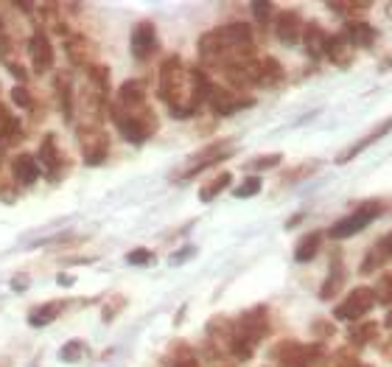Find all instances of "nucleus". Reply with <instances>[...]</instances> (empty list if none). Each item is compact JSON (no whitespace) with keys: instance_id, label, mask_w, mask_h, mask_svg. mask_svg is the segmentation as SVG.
Instances as JSON below:
<instances>
[{"instance_id":"obj_1","label":"nucleus","mask_w":392,"mask_h":367,"mask_svg":"<svg viewBox=\"0 0 392 367\" xmlns=\"http://www.w3.org/2000/svg\"><path fill=\"white\" fill-rule=\"evenodd\" d=\"M160 98L168 104L174 118H191L196 104L191 98V73L180 56H168L160 65Z\"/></svg>"},{"instance_id":"obj_2","label":"nucleus","mask_w":392,"mask_h":367,"mask_svg":"<svg viewBox=\"0 0 392 367\" xmlns=\"http://www.w3.org/2000/svg\"><path fill=\"white\" fill-rule=\"evenodd\" d=\"M269 334V311L264 306H255L249 311H244L238 317V322L233 325V334H230V353L238 361H247L252 356V350L258 348V342Z\"/></svg>"},{"instance_id":"obj_3","label":"nucleus","mask_w":392,"mask_h":367,"mask_svg":"<svg viewBox=\"0 0 392 367\" xmlns=\"http://www.w3.org/2000/svg\"><path fill=\"white\" fill-rule=\"evenodd\" d=\"M107 112L112 115L118 132H121L129 143H135V146L146 143L149 135L157 129V118L149 112V107H143V109H138V112H126V109H121L118 104H112Z\"/></svg>"},{"instance_id":"obj_4","label":"nucleus","mask_w":392,"mask_h":367,"mask_svg":"<svg viewBox=\"0 0 392 367\" xmlns=\"http://www.w3.org/2000/svg\"><path fill=\"white\" fill-rule=\"evenodd\" d=\"M381 213H386V202H381V199L364 202L362 208H356L353 213H347L344 219H339V222L331 227V238H351V235L362 233L364 227H370Z\"/></svg>"},{"instance_id":"obj_5","label":"nucleus","mask_w":392,"mask_h":367,"mask_svg":"<svg viewBox=\"0 0 392 367\" xmlns=\"http://www.w3.org/2000/svg\"><path fill=\"white\" fill-rule=\"evenodd\" d=\"M375 292L373 286H356L351 295H347L336 308H333V317L336 319H344V322H356V319H364L367 311H373L375 306Z\"/></svg>"},{"instance_id":"obj_6","label":"nucleus","mask_w":392,"mask_h":367,"mask_svg":"<svg viewBox=\"0 0 392 367\" xmlns=\"http://www.w3.org/2000/svg\"><path fill=\"white\" fill-rule=\"evenodd\" d=\"M207 104L219 112V115H233L238 109H247L255 104V98L249 96H238L233 87H219V85H213L210 96H207Z\"/></svg>"},{"instance_id":"obj_7","label":"nucleus","mask_w":392,"mask_h":367,"mask_svg":"<svg viewBox=\"0 0 392 367\" xmlns=\"http://www.w3.org/2000/svg\"><path fill=\"white\" fill-rule=\"evenodd\" d=\"M81 151H84V162L87 166H101L110 154V140L99 127L81 129Z\"/></svg>"},{"instance_id":"obj_8","label":"nucleus","mask_w":392,"mask_h":367,"mask_svg":"<svg viewBox=\"0 0 392 367\" xmlns=\"http://www.w3.org/2000/svg\"><path fill=\"white\" fill-rule=\"evenodd\" d=\"M230 149H233V143H230V140H219V143H213V146L202 149V151L196 154V160H194L191 166L183 171V180H188V177H196V174H202L205 169L216 166V162L227 160V157H230Z\"/></svg>"},{"instance_id":"obj_9","label":"nucleus","mask_w":392,"mask_h":367,"mask_svg":"<svg viewBox=\"0 0 392 367\" xmlns=\"http://www.w3.org/2000/svg\"><path fill=\"white\" fill-rule=\"evenodd\" d=\"M28 59L37 73H48L54 67V45L45 31H34L28 39Z\"/></svg>"},{"instance_id":"obj_10","label":"nucleus","mask_w":392,"mask_h":367,"mask_svg":"<svg viewBox=\"0 0 392 367\" xmlns=\"http://www.w3.org/2000/svg\"><path fill=\"white\" fill-rule=\"evenodd\" d=\"M154 48H157V28H154V23H149V20L138 23L132 28V56L146 62L154 54Z\"/></svg>"},{"instance_id":"obj_11","label":"nucleus","mask_w":392,"mask_h":367,"mask_svg":"<svg viewBox=\"0 0 392 367\" xmlns=\"http://www.w3.org/2000/svg\"><path fill=\"white\" fill-rule=\"evenodd\" d=\"M37 162H42V171H45L51 180H59V171H62V154H59V149H56V138H54V135H45V138H42Z\"/></svg>"},{"instance_id":"obj_12","label":"nucleus","mask_w":392,"mask_h":367,"mask_svg":"<svg viewBox=\"0 0 392 367\" xmlns=\"http://www.w3.org/2000/svg\"><path fill=\"white\" fill-rule=\"evenodd\" d=\"M344 39L351 43L353 48H373L375 39H378V31L367 23V20H356V23H344L342 28Z\"/></svg>"},{"instance_id":"obj_13","label":"nucleus","mask_w":392,"mask_h":367,"mask_svg":"<svg viewBox=\"0 0 392 367\" xmlns=\"http://www.w3.org/2000/svg\"><path fill=\"white\" fill-rule=\"evenodd\" d=\"M302 28H306V23H302V17L297 12H283L275 20V34H278V39L283 45H294L302 36Z\"/></svg>"},{"instance_id":"obj_14","label":"nucleus","mask_w":392,"mask_h":367,"mask_svg":"<svg viewBox=\"0 0 392 367\" xmlns=\"http://www.w3.org/2000/svg\"><path fill=\"white\" fill-rule=\"evenodd\" d=\"M118 107L126 112H138L146 107V87L143 81H123L121 90H118Z\"/></svg>"},{"instance_id":"obj_15","label":"nucleus","mask_w":392,"mask_h":367,"mask_svg":"<svg viewBox=\"0 0 392 367\" xmlns=\"http://www.w3.org/2000/svg\"><path fill=\"white\" fill-rule=\"evenodd\" d=\"M389 132H392V118L381 120V124H378V127H375V129H373L370 135H364L362 140H356V143L351 146V149H347L344 154H339V157H336V162H351V160H353V157H359V154H362L364 149H370L373 143H378L381 138H386Z\"/></svg>"},{"instance_id":"obj_16","label":"nucleus","mask_w":392,"mask_h":367,"mask_svg":"<svg viewBox=\"0 0 392 367\" xmlns=\"http://www.w3.org/2000/svg\"><path fill=\"white\" fill-rule=\"evenodd\" d=\"M283 65L278 62V59H272V56H267V59H260L258 65H255V85L258 87H278L280 81H283Z\"/></svg>"},{"instance_id":"obj_17","label":"nucleus","mask_w":392,"mask_h":367,"mask_svg":"<svg viewBox=\"0 0 392 367\" xmlns=\"http://www.w3.org/2000/svg\"><path fill=\"white\" fill-rule=\"evenodd\" d=\"M325 56L333 62V65H339V67H347L353 62V56H356V48L347 43L344 39V34L339 31V34H333V36H328V48H325Z\"/></svg>"},{"instance_id":"obj_18","label":"nucleus","mask_w":392,"mask_h":367,"mask_svg":"<svg viewBox=\"0 0 392 367\" xmlns=\"http://www.w3.org/2000/svg\"><path fill=\"white\" fill-rule=\"evenodd\" d=\"M328 36L331 34H325V28H320L317 23H309L306 28H302V45H306V54L311 56V59H320V56H325V48H328Z\"/></svg>"},{"instance_id":"obj_19","label":"nucleus","mask_w":392,"mask_h":367,"mask_svg":"<svg viewBox=\"0 0 392 367\" xmlns=\"http://www.w3.org/2000/svg\"><path fill=\"white\" fill-rule=\"evenodd\" d=\"M12 171H14V180H17L20 185H34V182L39 180V162H37L34 154L23 151V154H17V157L12 160Z\"/></svg>"},{"instance_id":"obj_20","label":"nucleus","mask_w":392,"mask_h":367,"mask_svg":"<svg viewBox=\"0 0 392 367\" xmlns=\"http://www.w3.org/2000/svg\"><path fill=\"white\" fill-rule=\"evenodd\" d=\"M320 244H322V233H309V235H302L300 244H297V250H294V261L297 264H309L317 258L320 253Z\"/></svg>"},{"instance_id":"obj_21","label":"nucleus","mask_w":392,"mask_h":367,"mask_svg":"<svg viewBox=\"0 0 392 367\" xmlns=\"http://www.w3.org/2000/svg\"><path fill=\"white\" fill-rule=\"evenodd\" d=\"M328 9L347 17V23H356L362 20L364 12H370V3H364V0H342V3H328Z\"/></svg>"},{"instance_id":"obj_22","label":"nucleus","mask_w":392,"mask_h":367,"mask_svg":"<svg viewBox=\"0 0 392 367\" xmlns=\"http://www.w3.org/2000/svg\"><path fill=\"white\" fill-rule=\"evenodd\" d=\"M59 308H62V303L37 306V308L28 314V325H34V328H45V325H51V322L59 317Z\"/></svg>"},{"instance_id":"obj_23","label":"nucleus","mask_w":392,"mask_h":367,"mask_svg":"<svg viewBox=\"0 0 392 367\" xmlns=\"http://www.w3.org/2000/svg\"><path fill=\"white\" fill-rule=\"evenodd\" d=\"M87 78H90V85L96 87V93L101 96V98H107V93H110V67L107 65H87Z\"/></svg>"},{"instance_id":"obj_24","label":"nucleus","mask_w":392,"mask_h":367,"mask_svg":"<svg viewBox=\"0 0 392 367\" xmlns=\"http://www.w3.org/2000/svg\"><path fill=\"white\" fill-rule=\"evenodd\" d=\"M375 331H378V325L370 322V319L367 322H356L351 328V334H347V339H351L353 348H364V345H370L375 339Z\"/></svg>"},{"instance_id":"obj_25","label":"nucleus","mask_w":392,"mask_h":367,"mask_svg":"<svg viewBox=\"0 0 392 367\" xmlns=\"http://www.w3.org/2000/svg\"><path fill=\"white\" fill-rule=\"evenodd\" d=\"M56 98H59V109L65 120H73V87L65 76H56Z\"/></svg>"},{"instance_id":"obj_26","label":"nucleus","mask_w":392,"mask_h":367,"mask_svg":"<svg viewBox=\"0 0 392 367\" xmlns=\"http://www.w3.org/2000/svg\"><path fill=\"white\" fill-rule=\"evenodd\" d=\"M342 283H344V266L339 264V258L331 264V275H328V280L322 283V292H320V297L322 300H331L339 289H342Z\"/></svg>"},{"instance_id":"obj_27","label":"nucleus","mask_w":392,"mask_h":367,"mask_svg":"<svg viewBox=\"0 0 392 367\" xmlns=\"http://www.w3.org/2000/svg\"><path fill=\"white\" fill-rule=\"evenodd\" d=\"M230 180H233L230 174H219V177H213L207 185H202V188H199V199H202V202L216 199V196H219L225 188H230Z\"/></svg>"},{"instance_id":"obj_28","label":"nucleus","mask_w":392,"mask_h":367,"mask_svg":"<svg viewBox=\"0 0 392 367\" xmlns=\"http://www.w3.org/2000/svg\"><path fill=\"white\" fill-rule=\"evenodd\" d=\"M373 292H375V300H378V303L392 306V272H384V275L378 277V283L373 286Z\"/></svg>"},{"instance_id":"obj_29","label":"nucleus","mask_w":392,"mask_h":367,"mask_svg":"<svg viewBox=\"0 0 392 367\" xmlns=\"http://www.w3.org/2000/svg\"><path fill=\"white\" fill-rule=\"evenodd\" d=\"M65 48H68V56H70L73 65H84L87 62V56L81 54V51H87V43H84L81 36H73L70 43H65Z\"/></svg>"},{"instance_id":"obj_30","label":"nucleus","mask_w":392,"mask_h":367,"mask_svg":"<svg viewBox=\"0 0 392 367\" xmlns=\"http://www.w3.org/2000/svg\"><path fill=\"white\" fill-rule=\"evenodd\" d=\"M386 264V258H384V253L378 250V244H375V247L367 253V258L362 261V275H367V272H375L378 266H384Z\"/></svg>"},{"instance_id":"obj_31","label":"nucleus","mask_w":392,"mask_h":367,"mask_svg":"<svg viewBox=\"0 0 392 367\" xmlns=\"http://www.w3.org/2000/svg\"><path fill=\"white\" fill-rule=\"evenodd\" d=\"M260 191V177H247L238 188H236V196L238 199H247V196H255Z\"/></svg>"},{"instance_id":"obj_32","label":"nucleus","mask_w":392,"mask_h":367,"mask_svg":"<svg viewBox=\"0 0 392 367\" xmlns=\"http://www.w3.org/2000/svg\"><path fill=\"white\" fill-rule=\"evenodd\" d=\"M84 350H87V348H84V342L73 339V342H68V345L62 348V361H79Z\"/></svg>"},{"instance_id":"obj_33","label":"nucleus","mask_w":392,"mask_h":367,"mask_svg":"<svg viewBox=\"0 0 392 367\" xmlns=\"http://www.w3.org/2000/svg\"><path fill=\"white\" fill-rule=\"evenodd\" d=\"M280 162V154H269V157H258V160H249L247 169L249 171H260V169H275Z\"/></svg>"},{"instance_id":"obj_34","label":"nucleus","mask_w":392,"mask_h":367,"mask_svg":"<svg viewBox=\"0 0 392 367\" xmlns=\"http://www.w3.org/2000/svg\"><path fill=\"white\" fill-rule=\"evenodd\" d=\"M126 261L132 264V266H143V264H152L154 261V253L152 250H132L126 255Z\"/></svg>"},{"instance_id":"obj_35","label":"nucleus","mask_w":392,"mask_h":367,"mask_svg":"<svg viewBox=\"0 0 392 367\" xmlns=\"http://www.w3.org/2000/svg\"><path fill=\"white\" fill-rule=\"evenodd\" d=\"M171 367H199V359L194 356V350H188V348H185L180 356H174Z\"/></svg>"},{"instance_id":"obj_36","label":"nucleus","mask_w":392,"mask_h":367,"mask_svg":"<svg viewBox=\"0 0 392 367\" xmlns=\"http://www.w3.org/2000/svg\"><path fill=\"white\" fill-rule=\"evenodd\" d=\"M252 14H255V20L258 23H269V17H272V3H252Z\"/></svg>"},{"instance_id":"obj_37","label":"nucleus","mask_w":392,"mask_h":367,"mask_svg":"<svg viewBox=\"0 0 392 367\" xmlns=\"http://www.w3.org/2000/svg\"><path fill=\"white\" fill-rule=\"evenodd\" d=\"M12 98H14V104H20L23 109L31 107V96H28V87H25V85H17V87L12 90Z\"/></svg>"},{"instance_id":"obj_38","label":"nucleus","mask_w":392,"mask_h":367,"mask_svg":"<svg viewBox=\"0 0 392 367\" xmlns=\"http://www.w3.org/2000/svg\"><path fill=\"white\" fill-rule=\"evenodd\" d=\"M378 250L384 253V258H392V230L378 241Z\"/></svg>"},{"instance_id":"obj_39","label":"nucleus","mask_w":392,"mask_h":367,"mask_svg":"<svg viewBox=\"0 0 392 367\" xmlns=\"http://www.w3.org/2000/svg\"><path fill=\"white\" fill-rule=\"evenodd\" d=\"M194 253H196L194 247H185V250H180V253H174V255H171V264H183V261H185V258H191Z\"/></svg>"},{"instance_id":"obj_40","label":"nucleus","mask_w":392,"mask_h":367,"mask_svg":"<svg viewBox=\"0 0 392 367\" xmlns=\"http://www.w3.org/2000/svg\"><path fill=\"white\" fill-rule=\"evenodd\" d=\"M12 286H14V292H23V289L28 286V277H25V275H23V277H14V280H12Z\"/></svg>"},{"instance_id":"obj_41","label":"nucleus","mask_w":392,"mask_h":367,"mask_svg":"<svg viewBox=\"0 0 392 367\" xmlns=\"http://www.w3.org/2000/svg\"><path fill=\"white\" fill-rule=\"evenodd\" d=\"M384 356L392 361V337H389V339H386V345H384Z\"/></svg>"},{"instance_id":"obj_42","label":"nucleus","mask_w":392,"mask_h":367,"mask_svg":"<svg viewBox=\"0 0 392 367\" xmlns=\"http://www.w3.org/2000/svg\"><path fill=\"white\" fill-rule=\"evenodd\" d=\"M384 325H386V328H392V308L386 311V317H384Z\"/></svg>"},{"instance_id":"obj_43","label":"nucleus","mask_w":392,"mask_h":367,"mask_svg":"<svg viewBox=\"0 0 392 367\" xmlns=\"http://www.w3.org/2000/svg\"><path fill=\"white\" fill-rule=\"evenodd\" d=\"M59 283L65 286V283H73V277H70V275H59Z\"/></svg>"},{"instance_id":"obj_44","label":"nucleus","mask_w":392,"mask_h":367,"mask_svg":"<svg viewBox=\"0 0 392 367\" xmlns=\"http://www.w3.org/2000/svg\"><path fill=\"white\" fill-rule=\"evenodd\" d=\"M353 367H373V364H364V361H356Z\"/></svg>"},{"instance_id":"obj_45","label":"nucleus","mask_w":392,"mask_h":367,"mask_svg":"<svg viewBox=\"0 0 392 367\" xmlns=\"http://www.w3.org/2000/svg\"><path fill=\"white\" fill-rule=\"evenodd\" d=\"M28 367H39V364H37V361H31V364H28Z\"/></svg>"},{"instance_id":"obj_46","label":"nucleus","mask_w":392,"mask_h":367,"mask_svg":"<svg viewBox=\"0 0 392 367\" xmlns=\"http://www.w3.org/2000/svg\"><path fill=\"white\" fill-rule=\"evenodd\" d=\"M386 67H392V59H389V65H386Z\"/></svg>"}]
</instances>
